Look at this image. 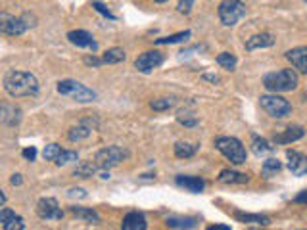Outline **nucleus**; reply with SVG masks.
<instances>
[{"label": "nucleus", "mask_w": 307, "mask_h": 230, "mask_svg": "<svg viewBox=\"0 0 307 230\" xmlns=\"http://www.w3.org/2000/svg\"><path fill=\"white\" fill-rule=\"evenodd\" d=\"M38 81L33 73L27 71H10L4 77V90L12 98H23V96H37L38 94Z\"/></svg>", "instance_id": "f257e3e1"}, {"label": "nucleus", "mask_w": 307, "mask_h": 230, "mask_svg": "<svg viewBox=\"0 0 307 230\" xmlns=\"http://www.w3.org/2000/svg\"><path fill=\"white\" fill-rule=\"evenodd\" d=\"M263 86L269 92L278 94V92H290L297 86V73L294 69H278L271 71L263 77Z\"/></svg>", "instance_id": "f03ea898"}, {"label": "nucleus", "mask_w": 307, "mask_h": 230, "mask_svg": "<svg viewBox=\"0 0 307 230\" xmlns=\"http://www.w3.org/2000/svg\"><path fill=\"white\" fill-rule=\"evenodd\" d=\"M213 144H215V148H217L230 163H234V165H244L246 159H248V152H246L244 144L240 142L236 136H217Z\"/></svg>", "instance_id": "7ed1b4c3"}, {"label": "nucleus", "mask_w": 307, "mask_h": 230, "mask_svg": "<svg viewBox=\"0 0 307 230\" xmlns=\"http://www.w3.org/2000/svg\"><path fill=\"white\" fill-rule=\"evenodd\" d=\"M58 94L62 96H71L75 102H81V104H88V102H94L96 100V92L92 88L85 86L83 83H77L73 79H64L60 81L56 86Z\"/></svg>", "instance_id": "20e7f679"}, {"label": "nucleus", "mask_w": 307, "mask_h": 230, "mask_svg": "<svg viewBox=\"0 0 307 230\" xmlns=\"http://www.w3.org/2000/svg\"><path fill=\"white\" fill-rule=\"evenodd\" d=\"M127 157H129V150H125L121 146H106L96 152L94 163L100 171H110L121 161H125Z\"/></svg>", "instance_id": "39448f33"}, {"label": "nucleus", "mask_w": 307, "mask_h": 230, "mask_svg": "<svg viewBox=\"0 0 307 230\" xmlns=\"http://www.w3.org/2000/svg\"><path fill=\"white\" fill-rule=\"evenodd\" d=\"M246 4L242 0H223L217 8V14H219L221 23L225 27H232L236 25L240 19L246 18Z\"/></svg>", "instance_id": "423d86ee"}, {"label": "nucleus", "mask_w": 307, "mask_h": 230, "mask_svg": "<svg viewBox=\"0 0 307 230\" xmlns=\"http://www.w3.org/2000/svg\"><path fill=\"white\" fill-rule=\"evenodd\" d=\"M259 104L261 107L267 111V115L275 117V119H282V117H288L292 113V105L286 98L277 94H265L259 98Z\"/></svg>", "instance_id": "0eeeda50"}, {"label": "nucleus", "mask_w": 307, "mask_h": 230, "mask_svg": "<svg viewBox=\"0 0 307 230\" xmlns=\"http://www.w3.org/2000/svg\"><path fill=\"white\" fill-rule=\"evenodd\" d=\"M27 23L23 21V18L12 16L8 12H0V33L8 35V37H19L27 31Z\"/></svg>", "instance_id": "6e6552de"}, {"label": "nucleus", "mask_w": 307, "mask_h": 230, "mask_svg": "<svg viewBox=\"0 0 307 230\" xmlns=\"http://www.w3.org/2000/svg\"><path fill=\"white\" fill-rule=\"evenodd\" d=\"M163 56L160 50H148L134 60V67L140 71V73H152L156 67H160L163 64Z\"/></svg>", "instance_id": "1a4fd4ad"}, {"label": "nucleus", "mask_w": 307, "mask_h": 230, "mask_svg": "<svg viewBox=\"0 0 307 230\" xmlns=\"http://www.w3.org/2000/svg\"><path fill=\"white\" fill-rule=\"evenodd\" d=\"M37 215L44 220H60L64 217V211L54 198H40L37 203Z\"/></svg>", "instance_id": "9d476101"}, {"label": "nucleus", "mask_w": 307, "mask_h": 230, "mask_svg": "<svg viewBox=\"0 0 307 230\" xmlns=\"http://www.w3.org/2000/svg\"><path fill=\"white\" fill-rule=\"evenodd\" d=\"M96 119H83L81 123H77L75 127H71L69 129V133H67V138L71 140V142H81V140H86L92 131L96 129Z\"/></svg>", "instance_id": "9b49d317"}, {"label": "nucleus", "mask_w": 307, "mask_h": 230, "mask_svg": "<svg viewBox=\"0 0 307 230\" xmlns=\"http://www.w3.org/2000/svg\"><path fill=\"white\" fill-rule=\"evenodd\" d=\"M67 40L71 42V44H75L77 48H90L92 52L98 50V44H96L94 37L85 31V29H75V31H69L67 33Z\"/></svg>", "instance_id": "f8f14e48"}, {"label": "nucleus", "mask_w": 307, "mask_h": 230, "mask_svg": "<svg viewBox=\"0 0 307 230\" xmlns=\"http://www.w3.org/2000/svg\"><path fill=\"white\" fill-rule=\"evenodd\" d=\"M288 169L296 177H305L307 175V157L296 150H286Z\"/></svg>", "instance_id": "ddd939ff"}, {"label": "nucleus", "mask_w": 307, "mask_h": 230, "mask_svg": "<svg viewBox=\"0 0 307 230\" xmlns=\"http://www.w3.org/2000/svg\"><path fill=\"white\" fill-rule=\"evenodd\" d=\"M284 58L292 64L294 69H297L299 73H305L307 75V46L292 48V50H288L286 54H284Z\"/></svg>", "instance_id": "4468645a"}, {"label": "nucleus", "mask_w": 307, "mask_h": 230, "mask_svg": "<svg viewBox=\"0 0 307 230\" xmlns=\"http://www.w3.org/2000/svg\"><path fill=\"white\" fill-rule=\"evenodd\" d=\"M146 228H148V220L138 211L127 213L123 220H121V230H146Z\"/></svg>", "instance_id": "2eb2a0df"}, {"label": "nucleus", "mask_w": 307, "mask_h": 230, "mask_svg": "<svg viewBox=\"0 0 307 230\" xmlns=\"http://www.w3.org/2000/svg\"><path fill=\"white\" fill-rule=\"evenodd\" d=\"M175 182H177V186H181V188H184L186 192H192V194H200V192H203V188H206V182H203V179H200V177L179 175V177L175 179Z\"/></svg>", "instance_id": "dca6fc26"}, {"label": "nucleus", "mask_w": 307, "mask_h": 230, "mask_svg": "<svg viewBox=\"0 0 307 230\" xmlns=\"http://www.w3.org/2000/svg\"><path fill=\"white\" fill-rule=\"evenodd\" d=\"M305 136V129L299 127V125H294V127H288L284 133L280 134H275L273 136V142L275 144H290V142H296L299 138Z\"/></svg>", "instance_id": "f3484780"}, {"label": "nucleus", "mask_w": 307, "mask_h": 230, "mask_svg": "<svg viewBox=\"0 0 307 230\" xmlns=\"http://www.w3.org/2000/svg\"><path fill=\"white\" fill-rule=\"evenodd\" d=\"M0 121L10 127H16L21 121V109L14 104H2L0 105Z\"/></svg>", "instance_id": "a211bd4d"}, {"label": "nucleus", "mask_w": 307, "mask_h": 230, "mask_svg": "<svg viewBox=\"0 0 307 230\" xmlns=\"http://www.w3.org/2000/svg\"><path fill=\"white\" fill-rule=\"evenodd\" d=\"M275 44V38L271 33H259V35H253V37H249L246 40V50L251 52V50H258V48H269Z\"/></svg>", "instance_id": "6ab92c4d"}, {"label": "nucleus", "mask_w": 307, "mask_h": 230, "mask_svg": "<svg viewBox=\"0 0 307 230\" xmlns=\"http://www.w3.org/2000/svg\"><path fill=\"white\" fill-rule=\"evenodd\" d=\"M234 219L238 222H248V224H259V226H267L271 224V219L267 215L261 213H242V211H234Z\"/></svg>", "instance_id": "aec40b11"}, {"label": "nucleus", "mask_w": 307, "mask_h": 230, "mask_svg": "<svg viewBox=\"0 0 307 230\" xmlns=\"http://www.w3.org/2000/svg\"><path fill=\"white\" fill-rule=\"evenodd\" d=\"M167 226L175 230H192L198 226V219L196 217H169Z\"/></svg>", "instance_id": "412c9836"}, {"label": "nucleus", "mask_w": 307, "mask_h": 230, "mask_svg": "<svg viewBox=\"0 0 307 230\" xmlns=\"http://www.w3.org/2000/svg\"><path fill=\"white\" fill-rule=\"evenodd\" d=\"M248 181H249L248 175L232 171V169H223L219 172V182H223V184H246Z\"/></svg>", "instance_id": "4be33fe9"}, {"label": "nucleus", "mask_w": 307, "mask_h": 230, "mask_svg": "<svg viewBox=\"0 0 307 230\" xmlns=\"http://www.w3.org/2000/svg\"><path fill=\"white\" fill-rule=\"evenodd\" d=\"M71 213H73V217L77 219L85 220V222H90V224H100V215L96 213L94 209H90V207H71Z\"/></svg>", "instance_id": "5701e85b"}, {"label": "nucleus", "mask_w": 307, "mask_h": 230, "mask_svg": "<svg viewBox=\"0 0 307 230\" xmlns=\"http://www.w3.org/2000/svg\"><path fill=\"white\" fill-rule=\"evenodd\" d=\"M125 58H127V54H125L123 48H108L104 52V56H102V64H110V66L112 64H121V62H125Z\"/></svg>", "instance_id": "b1692460"}, {"label": "nucleus", "mask_w": 307, "mask_h": 230, "mask_svg": "<svg viewBox=\"0 0 307 230\" xmlns=\"http://www.w3.org/2000/svg\"><path fill=\"white\" fill-rule=\"evenodd\" d=\"M251 150L255 155H265V153H271L275 150V146H271V144L265 140V138H261L258 134H251Z\"/></svg>", "instance_id": "393cba45"}, {"label": "nucleus", "mask_w": 307, "mask_h": 230, "mask_svg": "<svg viewBox=\"0 0 307 230\" xmlns=\"http://www.w3.org/2000/svg\"><path fill=\"white\" fill-rule=\"evenodd\" d=\"M190 31H181V33H175V35H169V37H162V38H156V44H177V42H184L190 38Z\"/></svg>", "instance_id": "a878e982"}, {"label": "nucleus", "mask_w": 307, "mask_h": 230, "mask_svg": "<svg viewBox=\"0 0 307 230\" xmlns=\"http://www.w3.org/2000/svg\"><path fill=\"white\" fill-rule=\"evenodd\" d=\"M198 150V146H192L188 142H177L175 144V155L179 157V159H188L192 157L194 153Z\"/></svg>", "instance_id": "bb28decb"}, {"label": "nucleus", "mask_w": 307, "mask_h": 230, "mask_svg": "<svg viewBox=\"0 0 307 230\" xmlns=\"http://www.w3.org/2000/svg\"><path fill=\"white\" fill-rule=\"evenodd\" d=\"M96 171H98V167H96L94 161H81L75 167V175L81 179H90Z\"/></svg>", "instance_id": "cd10ccee"}, {"label": "nucleus", "mask_w": 307, "mask_h": 230, "mask_svg": "<svg viewBox=\"0 0 307 230\" xmlns=\"http://www.w3.org/2000/svg\"><path fill=\"white\" fill-rule=\"evenodd\" d=\"M217 64H219L221 67H225L227 71H234L238 60H236V56H234L232 52H221L219 56H217Z\"/></svg>", "instance_id": "c85d7f7f"}, {"label": "nucleus", "mask_w": 307, "mask_h": 230, "mask_svg": "<svg viewBox=\"0 0 307 230\" xmlns=\"http://www.w3.org/2000/svg\"><path fill=\"white\" fill-rule=\"evenodd\" d=\"M177 104V98H173V96H169V98H160V100H152V109L154 111H165V109H169V107H173V105Z\"/></svg>", "instance_id": "c756f323"}, {"label": "nucleus", "mask_w": 307, "mask_h": 230, "mask_svg": "<svg viewBox=\"0 0 307 230\" xmlns=\"http://www.w3.org/2000/svg\"><path fill=\"white\" fill-rule=\"evenodd\" d=\"M282 169V163L278 161V159H275V157H271V159H267V161H263V177H271V175H275V172H278Z\"/></svg>", "instance_id": "7c9ffc66"}, {"label": "nucleus", "mask_w": 307, "mask_h": 230, "mask_svg": "<svg viewBox=\"0 0 307 230\" xmlns=\"http://www.w3.org/2000/svg\"><path fill=\"white\" fill-rule=\"evenodd\" d=\"M79 159V155H77V152H71V150H62L60 152V155L56 157V165H67V163L71 161H77Z\"/></svg>", "instance_id": "2f4dec72"}, {"label": "nucleus", "mask_w": 307, "mask_h": 230, "mask_svg": "<svg viewBox=\"0 0 307 230\" xmlns=\"http://www.w3.org/2000/svg\"><path fill=\"white\" fill-rule=\"evenodd\" d=\"M60 152H62V146H58V144H48L46 148H44V152H42V155H44L46 161H56V157L60 155Z\"/></svg>", "instance_id": "473e14b6"}, {"label": "nucleus", "mask_w": 307, "mask_h": 230, "mask_svg": "<svg viewBox=\"0 0 307 230\" xmlns=\"http://www.w3.org/2000/svg\"><path fill=\"white\" fill-rule=\"evenodd\" d=\"M4 230H25V220H23V217L16 215L14 219H10L4 224Z\"/></svg>", "instance_id": "72a5a7b5"}, {"label": "nucleus", "mask_w": 307, "mask_h": 230, "mask_svg": "<svg viewBox=\"0 0 307 230\" xmlns=\"http://www.w3.org/2000/svg\"><path fill=\"white\" fill-rule=\"evenodd\" d=\"M177 121L184 127H196L198 125V119L196 117H190V113H186V111H179L177 113Z\"/></svg>", "instance_id": "f704fd0d"}, {"label": "nucleus", "mask_w": 307, "mask_h": 230, "mask_svg": "<svg viewBox=\"0 0 307 230\" xmlns=\"http://www.w3.org/2000/svg\"><path fill=\"white\" fill-rule=\"evenodd\" d=\"M92 8L96 10V12H98V14H102V16H104V18H108V19H117L114 16V14H112V12H110V10L106 8L104 4H102V2H98V0H94V2H92Z\"/></svg>", "instance_id": "c9c22d12"}, {"label": "nucleus", "mask_w": 307, "mask_h": 230, "mask_svg": "<svg viewBox=\"0 0 307 230\" xmlns=\"http://www.w3.org/2000/svg\"><path fill=\"white\" fill-rule=\"evenodd\" d=\"M16 217V211L8 209V207H4V209H0V224L4 226L10 219H14Z\"/></svg>", "instance_id": "e433bc0d"}, {"label": "nucleus", "mask_w": 307, "mask_h": 230, "mask_svg": "<svg viewBox=\"0 0 307 230\" xmlns=\"http://www.w3.org/2000/svg\"><path fill=\"white\" fill-rule=\"evenodd\" d=\"M194 2H196V0H179V6H177V10H179L181 14H190Z\"/></svg>", "instance_id": "4c0bfd02"}, {"label": "nucleus", "mask_w": 307, "mask_h": 230, "mask_svg": "<svg viewBox=\"0 0 307 230\" xmlns=\"http://www.w3.org/2000/svg\"><path fill=\"white\" fill-rule=\"evenodd\" d=\"M21 155L27 159V161H35L37 159V148L35 146H29V148H23V152H21Z\"/></svg>", "instance_id": "58836bf2"}, {"label": "nucleus", "mask_w": 307, "mask_h": 230, "mask_svg": "<svg viewBox=\"0 0 307 230\" xmlns=\"http://www.w3.org/2000/svg\"><path fill=\"white\" fill-rule=\"evenodd\" d=\"M294 203H299V205H307V190H301L294 198Z\"/></svg>", "instance_id": "ea45409f"}, {"label": "nucleus", "mask_w": 307, "mask_h": 230, "mask_svg": "<svg viewBox=\"0 0 307 230\" xmlns=\"http://www.w3.org/2000/svg\"><path fill=\"white\" fill-rule=\"evenodd\" d=\"M85 64H86V66H94V67H98V66H102V58L86 56V58H85Z\"/></svg>", "instance_id": "a19ab883"}, {"label": "nucleus", "mask_w": 307, "mask_h": 230, "mask_svg": "<svg viewBox=\"0 0 307 230\" xmlns=\"http://www.w3.org/2000/svg\"><path fill=\"white\" fill-rule=\"evenodd\" d=\"M69 198H86V192L83 188H71L69 190Z\"/></svg>", "instance_id": "79ce46f5"}, {"label": "nucleus", "mask_w": 307, "mask_h": 230, "mask_svg": "<svg viewBox=\"0 0 307 230\" xmlns=\"http://www.w3.org/2000/svg\"><path fill=\"white\" fill-rule=\"evenodd\" d=\"M10 182H12V186H19V184L23 182V179H21V175H12Z\"/></svg>", "instance_id": "37998d69"}, {"label": "nucleus", "mask_w": 307, "mask_h": 230, "mask_svg": "<svg viewBox=\"0 0 307 230\" xmlns=\"http://www.w3.org/2000/svg\"><path fill=\"white\" fill-rule=\"evenodd\" d=\"M206 230H230V226L229 224H211Z\"/></svg>", "instance_id": "c03bdc74"}, {"label": "nucleus", "mask_w": 307, "mask_h": 230, "mask_svg": "<svg viewBox=\"0 0 307 230\" xmlns=\"http://www.w3.org/2000/svg\"><path fill=\"white\" fill-rule=\"evenodd\" d=\"M206 81H211V83H219V77L217 75H203Z\"/></svg>", "instance_id": "a18cd8bd"}, {"label": "nucleus", "mask_w": 307, "mask_h": 230, "mask_svg": "<svg viewBox=\"0 0 307 230\" xmlns=\"http://www.w3.org/2000/svg\"><path fill=\"white\" fill-rule=\"evenodd\" d=\"M6 200H8V198H6V194H4V190L0 188V207H2L4 203H6Z\"/></svg>", "instance_id": "49530a36"}, {"label": "nucleus", "mask_w": 307, "mask_h": 230, "mask_svg": "<svg viewBox=\"0 0 307 230\" xmlns=\"http://www.w3.org/2000/svg\"><path fill=\"white\" fill-rule=\"evenodd\" d=\"M154 2H158V4H163V2H167V0H154Z\"/></svg>", "instance_id": "de8ad7c7"}, {"label": "nucleus", "mask_w": 307, "mask_h": 230, "mask_svg": "<svg viewBox=\"0 0 307 230\" xmlns=\"http://www.w3.org/2000/svg\"><path fill=\"white\" fill-rule=\"evenodd\" d=\"M248 230H263V228H253V226H251V228H248Z\"/></svg>", "instance_id": "09e8293b"}, {"label": "nucleus", "mask_w": 307, "mask_h": 230, "mask_svg": "<svg viewBox=\"0 0 307 230\" xmlns=\"http://www.w3.org/2000/svg\"><path fill=\"white\" fill-rule=\"evenodd\" d=\"M305 2H307V0H305Z\"/></svg>", "instance_id": "8fccbe9b"}]
</instances>
